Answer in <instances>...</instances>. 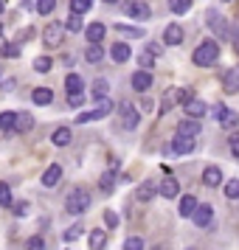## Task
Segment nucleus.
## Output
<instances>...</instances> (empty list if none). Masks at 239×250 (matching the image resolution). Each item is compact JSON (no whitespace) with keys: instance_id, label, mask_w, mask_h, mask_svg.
<instances>
[{"instance_id":"38","label":"nucleus","mask_w":239,"mask_h":250,"mask_svg":"<svg viewBox=\"0 0 239 250\" xmlns=\"http://www.w3.org/2000/svg\"><path fill=\"white\" fill-rule=\"evenodd\" d=\"M51 68H54V59L51 57H37L34 59V70L37 73H48Z\"/></svg>"},{"instance_id":"42","label":"nucleus","mask_w":239,"mask_h":250,"mask_svg":"<svg viewBox=\"0 0 239 250\" xmlns=\"http://www.w3.org/2000/svg\"><path fill=\"white\" fill-rule=\"evenodd\" d=\"M57 9V0H37V12L40 14H51Z\"/></svg>"},{"instance_id":"19","label":"nucleus","mask_w":239,"mask_h":250,"mask_svg":"<svg viewBox=\"0 0 239 250\" xmlns=\"http://www.w3.org/2000/svg\"><path fill=\"white\" fill-rule=\"evenodd\" d=\"M155 194H158V186H155L152 180H144V183H141V186L135 188V197H138V203H149V200H152Z\"/></svg>"},{"instance_id":"28","label":"nucleus","mask_w":239,"mask_h":250,"mask_svg":"<svg viewBox=\"0 0 239 250\" xmlns=\"http://www.w3.org/2000/svg\"><path fill=\"white\" fill-rule=\"evenodd\" d=\"M99 188H102V194H113L115 191V169L104 171L102 180H99Z\"/></svg>"},{"instance_id":"15","label":"nucleus","mask_w":239,"mask_h":250,"mask_svg":"<svg viewBox=\"0 0 239 250\" xmlns=\"http://www.w3.org/2000/svg\"><path fill=\"white\" fill-rule=\"evenodd\" d=\"M203 183L208 186V188L222 186V169H219V166H205L203 169Z\"/></svg>"},{"instance_id":"11","label":"nucleus","mask_w":239,"mask_h":250,"mask_svg":"<svg viewBox=\"0 0 239 250\" xmlns=\"http://www.w3.org/2000/svg\"><path fill=\"white\" fill-rule=\"evenodd\" d=\"M200 132H203V124H200V121H194V118H186V121L177 124V135H180V138H197Z\"/></svg>"},{"instance_id":"48","label":"nucleus","mask_w":239,"mask_h":250,"mask_svg":"<svg viewBox=\"0 0 239 250\" xmlns=\"http://www.w3.org/2000/svg\"><path fill=\"white\" fill-rule=\"evenodd\" d=\"M231 152L234 158H239V135H231Z\"/></svg>"},{"instance_id":"20","label":"nucleus","mask_w":239,"mask_h":250,"mask_svg":"<svg viewBox=\"0 0 239 250\" xmlns=\"http://www.w3.org/2000/svg\"><path fill=\"white\" fill-rule=\"evenodd\" d=\"M163 42L166 45H180L183 42V28L177 23H169L166 25V31H163Z\"/></svg>"},{"instance_id":"35","label":"nucleus","mask_w":239,"mask_h":250,"mask_svg":"<svg viewBox=\"0 0 239 250\" xmlns=\"http://www.w3.org/2000/svg\"><path fill=\"white\" fill-rule=\"evenodd\" d=\"M85 59H87L90 65H96V62H102V59H104L102 45H87V51H85Z\"/></svg>"},{"instance_id":"47","label":"nucleus","mask_w":239,"mask_h":250,"mask_svg":"<svg viewBox=\"0 0 239 250\" xmlns=\"http://www.w3.org/2000/svg\"><path fill=\"white\" fill-rule=\"evenodd\" d=\"M68 104L70 107H82L85 104V96H68Z\"/></svg>"},{"instance_id":"1","label":"nucleus","mask_w":239,"mask_h":250,"mask_svg":"<svg viewBox=\"0 0 239 250\" xmlns=\"http://www.w3.org/2000/svg\"><path fill=\"white\" fill-rule=\"evenodd\" d=\"M217 59H219V45H217V40H203L192 54V62L197 68H211V65H217Z\"/></svg>"},{"instance_id":"30","label":"nucleus","mask_w":239,"mask_h":250,"mask_svg":"<svg viewBox=\"0 0 239 250\" xmlns=\"http://www.w3.org/2000/svg\"><path fill=\"white\" fill-rule=\"evenodd\" d=\"M107 93H110V84H107V79H96V82H93V102L107 99Z\"/></svg>"},{"instance_id":"34","label":"nucleus","mask_w":239,"mask_h":250,"mask_svg":"<svg viewBox=\"0 0 239 250\" xmlns=\"http://www.w3.org/2000/svg\"><path fill=\"white\" fill-rule=\"evenodd\" d=\"M93 9V0H70V14H85Z\"/></svg>"},{"instance_id":"24","label":"nucleus","mask_w":239,"mask_h":250,"mask_svg":"<svg viewBox=\"0 0 239 250\" xmlns=\"http://www.w3.org/2000/svg\"><path fill=\"white\" fill-rule=\"evenodd\" d=\"M85 37H87V42H90V45H99V42H102V37H104V25L102 23H90L87 28H85Z\"/></svg>"},{"instance_id":"44","label":"nucleus","mask_w":239,"mask_h":250,"mask_svg":"<svg viewBox=\"0 0 239 250\" xmlns=\"http://www.w3.org/2000/svg\"><path fill=\"white\" fill-rule=\"evenodd\" d=\"M124 250H144V239L141 236H130L124 242Z\"/></svg>"},{"instance_id":"17","label":"nucleus","mask_w":239,"mask_h":250,"mask_svg":"<svg viewBox=\"0 0 239 250\" xmlns=\"http://www.w3.org/2000/svg\"><path fill=\"white\" fill-rule=\"evenodd\" d=\"M59 180H62V166H59V163H51V166L43 171V186L51 188V186H57Z\"/></svg>"},{"instance_id":"49","label":"nucleus","mask_w":239,"mask_h":250,"mask_svg":"<svg viewBox=\"0 0 239 250\" xmlns=\"http://www.w3.org/2000/svg\"><path fill=\"white\" fill-rule=\"evenodd\" d=\"M20 6H23V9H31V6H34V0H20Z\"/></svg>"},{"instance_id":"3","label":"nucleus","mask_w":239,"mask_h":250,"mask_svg":"<svg viewBox=\"0 0 239 250\" xmlns=\"http://www.w3.org/2000/svg\"><path fill=\"white\" fill-rule=\"evenodd\" d=\"M194 96H192V90H180V87H169V90L163 93V102H160V107H158V113L160 115H166L174 107V104H186V102H192Z\"/></svg>"},{"instance_id":"21","label":"nucleus","mask_w":239,"mask_h":250,"mask_svg":"<svg viewBox=\"0 0 239 250\" xmlns=\"http://www.w3.org/2000/svg\"><path fill=\"white\" fill-rule=\"evenodd\" d=\"M82 90H85V82H82L79 73L65 76V93H68V96H82Z\"/></svg>"},{"instance_id":"41","label":"nucleus","mask_w":239,"mask_h":250,"mask_svg":"<svg viewBox=\"0 0 239 250\" xmlns=\"http://www.w3.org/2000/svg\"><path fill=\"white\" fill-rule=\"evenodd\" d=\"M82 233H85V228H82L79 222H76V225H73V228H68V230L62 233V239H65V242H76V239H79Z\"/></svg>"},{"instance_id":"32","label":"nucleus","mask_w":239,"mask_h":250,"mask_svg":"<svg viewBox=\"0 0 239 250\" xmlns=\"http://www.w3.org/2000/svg\"><path fill=\"white\" fill-rule=\"evenodd\" d=\"M14 118H17V113H12V110L0 113V129L3 132H14Z\"/></svg>"},{"instance_id":"50","label":"nucleus","mask_w":239,"mask_h":250,"mask_svg":"<svg viewBox=\"0 0 239 250\" xmlns=\"http://www.w3.org/2000/svg\"><path fill=\"white\" fill-rule=\"evenodd\" d=\"M234 51H237V54H239V37H237V40H234Z\"/></svg>"},{"instance_id":"36","label":"nucleus","mask_w":239,"mask_h":250,"mask_svg":"<svg viewBox=\"0 0 239 250\" xmlns=\"http://www.w3.org/2000/svg\"><path fill=\"white\" fill-rule=\"evenodd\" d=\"M222 194H225L228 200H239V177H231V180L225 183Z\"/></svg>"},{"instance_id":"9","label":"nucleus","mask_w":239,"mask_h":250,"mask_svg":"<svg viewBox=\"0 0 239 250\" xmlns=\"http://www.w3.org/2000/svg\"><path fill=\"white\" fill-rule=\"evenodd\" d=\"M214 113H217V118H219V126H225V129H234V126L239 124V115L234 113V110H228L225 104H219Z\"/></svg>"},{"instance_id":"7","label":"nucleus","mask_w":239,"mask_h":250,"mask_svg":"<svg viewBox=\"0 0 239 250\" xmlns=\"http://www.w3.org/2000/svg\"><path fill=\"white\" fill-rule=\"evenodd\" d=\"M194 149H197L194 138H180V135H174V141L169 144V152H172V155H192Z\"/></svg>"},{"instance_id":"6","label":"nucleus","mask_w":239,"mask_h":250,"mask_svg":"<svg viewBox=\"0 0 239 250\" xmlns=\"http://www.w3.org/2000/svg\"><path fill=\"white\" fill-rule=\"evenodd\" d=\"M118 110H121V124H124V129H138V124H141V115H138L135 104L124 102Z\"/></svg>"},{"instance_id":"12","label":"nucleus","mask_w":239,"mask_h":250,"mask_svg":"<svg viewBox=\"0 0 239 250\" xmlns=\"http://www.w3.org/2000/svg\"><path fill=\"white\" fill-rule=\"evenodd\" d=\"M183 113L189 115V118H194V121H197V118H203V115L208 113V104L200 102V99H192V102L183 104Z\"/></svg>"},{"instance_id":"27","label":"nucleus","mask_w":239,"mask_h":250,"mask_svg":"<svg viewBox=\"0 0 239 250\" xmlns=\"http://www.w3.org/2000/svg\"><path fill=\"white\" fill-rule=\"evenodd\" d=\"M51 144H54V146H68L70 144V129L68 126H57L54 135H51Z\"/></svg>"},{"instance_id":"52","label":"nucleus","mask_w":239,"mask_h":250,"mask_svg":"<svg viewBox=\"0 0 239 250\" xmlns=\"http://www.w3.org/2000/svg\"><path fill=\"white\" fill-rule=\"evenodd\" d=\"M3 6H6V0H0V14H3Z\"/></svg>"},{"instance_id":"23","label":"nucleus","mask_w":239,"mask_h":250,"mask_svg":"<svg viewBox=\"0 0 239 250\" xmlns=\"http://www.w3.org/2000/svg\"><path fill=\"white\" fill-rule=\"evenodd\" d=\"M87 245H90V250H104L107 248V230L93 228V233L87 236Z\"/></svg>"},{"instance_id":"2","label":"nucleus","mask_w":239,"mask_h":250,"mask_svg":"<svg viewBox=\"0 0 239 250\" xmlns=\"http://www.w3.org/2000/svg\"><path fill=\"white\" fill-rule=\"evenodd\" d=\"M65 208H68V214H85L87 208H90V191L87 188H70L68 200H65Z\"/></svg>"},{"instance_id":"37","label":"nucleus","mask_w":239,"mask_h":250,"mask_svg":"<svg viewBox=\"0 0 239 250\" xmlns=\"http://www.w3.org/2000/svg\"><path fill=\"white\" fill-rule=\"evenodd\" d=\"M138 65H141V70H149L152 68V65H155V54H152V51H141V54H138Z\"/></svg>"},{"instance_id":"5","label":"nucleus","mask_w":239,"mask_h":250,"mask_svg":"<svg viewBox=\"0 0 239 250\" xmlns=\"http://www.w3.org/2000/svg\"><path fill=\"white\" fill-rule=\"evenodd\" d=\"M124 14L127 17H132V20H138V23H144V20L152 17V9H149L147 3H141V0H127L124 3Z\"/></svg>"},{"instance_id":"16","label":"nucleus","mask_w":239,"mask_h":250,"mask_svg":"<svg viewBox=\"0 0 239 250\" xmlns=\"http://www.w3.org/2000/svg\"><path fill=\"white\" fill-rule=\"evenodd\" d=\"M110 57H113L115 65H124L127 59L132 57V51H130V45H127V42H113V48H110Z\"/></svg>"},{"instance_id":"14","label":"nucleus","mask_w":239,"mask_h":250,"mask_svg":"<svg viewBox=\"0 0 239 250\" xmlns=\"http://www.w3.org/2000/svg\"><path fill=\"white\" fill-rule=\"evenodd\" d=\"M222 90L225 93H239V65H234L231 70H225V76H222Z\"/></svg>"},{"instance_id":"10","label":"nucleus","mask_w":239,"mask_h":250,"mask_svg":"<svg viewBox=\"0 0 239 250\" xmlns=\"http://www.w3.org/2000/svg\"><path fill=\"white\" fill-rule=\"evenodd\" d=\"M158 194L160 197H166V200H174L177 194H180V183H177V177H166V180H160V186H158Z\"/></svg>"},{"instance_id":"45","label":"nucleus","mask_w":239,"mask_h":250,"mask_svg":"<svg viewBox=\"0 0 239 250\" xmlns=\"http://www.w3.org/2000/svg\"><path fill=\"white\" fill-rule=\"evenodd\" d=\"M118 222H121V219H118L115 211H104V225L107 228H118Z\"/></svg>"},{"instance_id":"13","label":"nucleus","mask_w":239,"mask_h":250,"mask_svg":"<svg viewBox=\"0 0 239 250\" xmlns=\"http://www.w3.org/2000/svg\"><path fill=\"white\" fill-rule=\"evenodd\" d=\"M152 73L149 70H135L132 73V90H138V93H144V90H149L152 87Z\"/></svg>"},{"instance_id":"46","label":"nucleus","mask_w":239,"mask_h":250,"mask_svg":"<svg viewBox=\"0 0 239 250\" xmlns=\"http://www.w3.org/2000/svg\"><path fill=\"white\" fill-rule=\"evenodd\" d=\"M12 208H14V214H17V216H25V214H28V203H25V200H20V203H14Z\"/></svg>"},{"instance_id":"22","label":"nucleus","mask_w":239,"mask_h":250,"mask_svg":"<svg viewBox=\"0 0 239 250\" xmlns=\"http://www.w3.org/2000/svg\"><path fill=\"white\" fill-rule=\"evenodd\" d=\"M197 205H200V203L194 200L192 194H186V197L180 200V205H177V214H180L183 219H192V214L197 211Z\"/></svg>"},{"instance_id":"26","label":"nucleus","mask_w":239,"mask_h":250,"mask_svg":"<svg viewBox=\"0 0 239 250\" xmlns=\"http://www.w3.org/2000/svg\"><path fill=\"white\" fill-rule=\"evenodd\" d=\"M31 102L40 104V107L51 104V102H54V93H51V87H37V90L31 93Z\"/></svg>"},{"instance_id":"39","label":"nucleus","mask_w":239,"mask_h":250,"mask_svg":"<svg viewBox=\"0 0 239 250\" xmlns=\"http://www.w3.org/2000/svg\"><path fill=\"white\" fill-rule=\"evenodd\" d=\"M85 25H82V17L79 14H68V23H65V31H70V34H76V31H82Z\"/></svg>"},{"instance_id":"55","label":"nucleus","mask_w":239,"mask_h":250,"mask_svg":"<svg viewBox=\"0 0 239 250\" xmlns=\"http://www.w3.org/2000/svg\"><path fill=\"white\" fill-rule=\"evenodd\" d=\"M222 3H228V0H222Z\"/></svg>"},{"instance_id":"4","label":"nucleus","mask_w":239,"mask_h":250,"mask_svg":"<svg viewBox=\"0 0 239 250\" xmlns=\"http://www.w3.org/2000/svg\"><path fill=\"white\" fill-rule=\"evenodd\" d=\"M65 25L62 23H48V28L43 31V42H45V48H59L62 42H65Z\"/></svg>"},{"instance_id":"8","label":"nucleus","mask_w":239,"mask_h":250,"mask_svg":"<svg viewBox=\"0 0 239 250\" xmlns=\"http://www.w3.org/2000/svg\"><path fill=\"white\" fill-rule=\"evenodd\" d=\"M192 222L197 228H208L214 222V208L211 205H197V211L192 214Z\"/></svg>"},{"instance_id":"54","label":"nucleus","mask_w":239,"mask_h":250,"mask_svg":"<svg viewBox=\"0 0 239 250\" xmlns=\"http://www.w3.org/2000/svg\"><path fill=\"white\" fill-rule=\"evenodd\" d=\"M186 250H194V248H186Z\"/></svg>"},{"instance_id":"40","label":"nucleus","mask_w":239,"mask_h":250,"mask_svg":"<svg viewBox=\"0 0 239 250\" xmlns=\"http://www.w3.org/2000/svg\"><path fill=\"white\" fill-rule=\"evenodd\" d=\"M169 9L174 14H186L192 9V0H169Z\"/></svg>"},{"instance_id":"43","label":"nucleus","mask_w":239,"mask_h":250,"mask_svg":"<svg viewBox=\"0 0 239 250\" xmlns=\"http://www.w3.org/2000/svg\"><path fill=\"white\" fill-rule=\"evenodd\" d=\"M25 250H45V242H43V236L25 239Z\"/></svg>"},{"instance_id":"29","label":"nucleus","mask_w":239,"mask_h":250,"mask_svg":"<svg viewBox=\"0 0 239 250\" xmlns=\"http://www.w3.org/2000/svg\"><path fill=\"white\" fill-rule=\"evenodd\" d=\"M115 31L121 37H127V40H141V37L147 34L144 28H138V25H115Z\"/></svg>"},{"instance_id":"31","label":"nucleus","mask_w":239,"mask_h":250,"mask_svg":"<svg viewBox=\"0 0 239 250\" xmlns=\"http://www.w3.org/2000/svg\"><path fill=\"white\" fill-rule=\"evenodd\" d=\"M0 57L17 59L20 57V42H0Z\"/></svg>"},{"instance_id":"18","label":"nucleus","mask_w":239,"mask_h":250,"mask_svg":"<svg viewBox=\"0 0 239 250\" xmlns=\"http://www.w3.org/2000/svg\"><path fill=\"white\" fill-rule=\"evenodd\" d=\"M113 110H115L113 99H99V102H96V110H90V121H99L104 115H110Z\"/></svg>"},{"instance_id":"53","label":"nucleus","mask_w":239,"mask_h":250,"mask_svg":"<svg viewBox=\"0 0 239 250\" xmlns=\"http://www.w3.org/2000/svg\"><path fill=\"white\" fill-rule=\"evenodd\" d=\"M0 37H3V23H0Z\"/></svg>"},{"instance_id":"25","label":"nucleus","mask_w":239,"mask_h":250,"mask_svg":"<svg viewBox=\"0 0 239 250\" xmlns=\"http://www.w3.org/2000/svg\"><path fill=\"white\" fill-rule=\"evenodd\" d=\"M34 126V115L31 113H17V118H14V132H28Z\"/></svg>"},{"instance_id":"51","label":"nucleus","mask_w":239,"mask_h":250,"mask_svg":"<svg viewBox=\"0 0 239 250\" xmlns=\"http://www.w3.org/2000/svg\"><path fill=\"white\" fill-rule=\"evenodd\" d=\"M104 3H107V6H113V3H118V0H104Z\"/></svg>"},{"instance_id":"33","label":"nucleus","mask_w":239,"mask_h":250,"mask_svg":"<svg viewBox=\"0 0 239 250\" xmlns=\"http://www.w3.org/2000/svg\"><path fill=\"white\" fill-rule=\"evenodd\" d=\"M14 200H12V188H9V183L0 180V208H12Z\"/></svg>"}]
</instances>
